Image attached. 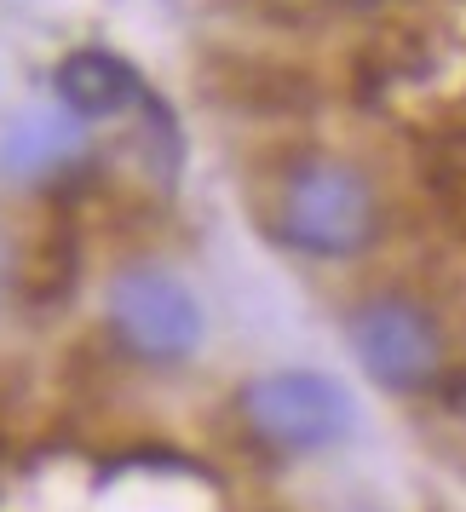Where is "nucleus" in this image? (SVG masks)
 <instances>
[{
    "instance_id": "nucleus-8",
    "label": "nucleus",
    "mask_w": 466,
    "mask_h": 512,
    "mask_svg": "<svg viewBox=\"0 0 466 512\" xmlns=\"http://www.w3.org/2000/svg\"><path fill=\"white\" fill-rule=\"evenodd\" d=\"M0 294H6V242H0Z\"/></svg>"
},
{
    "instance_id": "nucleus-3",
    "label": "nucleus",
    "mask_w": 466,
    "mask_h": 512,
    "mask_svg": "<svg viewBox=\"0 0 466 512\" xmlns=\"http://www.w3.org/2000/svg\"><path fill=\"white\" fill-rule=\"evenodd\" d=\"M242 420L277 455H323L351 438V392L317 369H271L242 386Z\"/></svg>"
},
{
    "instance_id": "nucleus-9",
    "label": "nucleus",
    "mask_w": 466,
    "mask_h": 512,
    "mask_svg": "<svg viewBox=\"0 0 466 512\" xmlns=\"http://www.w3.org/2000/svg\"><path fill=\"white\" fill-rule=\"evenodd\" d=\"M334 6H363V0H334Z\"/></svg>"
},
{
    "instance_id": "nucleus-1",
    "label": "nucleus",
    "mask_w": 466,
    "mask_h": 512,
    "mask_svg": "<svg viewBox=\"0 0 466 512\" xmlns=\"http://www.w3.org/2000/svg\"><path fill=\"white\" fill-rule=\"evenodd\" d=\"M277 236L311 259H357L380 242V190L346 156H305L277 190Z\"/></svg>"
},
{
    "instance_id": "nucleus-2",
    "label": "nucleus",
    "mask_w": 466,
    "mask_h": 512,
    "mask_svg": "<svg viewBox=\"0 0 466 512\" xmlns=\"http://www.w3.org/2000/svg\"><path fill=\"white\" fill-rule=\"evenodd\" d=\"M104 317H110V334L121 340V351L150 369H179L208 340V311L196 300V288L167 265L116 271L110 294H104Z\"/></svg>"
},
{
    "instance_id": "nucleus-4",
    "label": "nucleus",
    "mask_w": 466,
    "mask_h": 512,
    "mask_svg": "<svg viewBox=\"0 0 466 512\" xmlns=\"http://www.w3.org/2000/svg\"><path fill=\"white\" fill-rule=\"evenodd\" d=\"M346 346L386 392H426L443 374V328L409 294H369L363 305H351Z\"/></svg>"
},
{
    "instance_id": "nucleus-7",
    "label": "nucleus",
    "mask_w": 466,
    "mask_h": 512,
    "mask_svg": "<svg viewBox=\"0 0 466 512\" xmlns=\"http://www.w3.org/2000/svg\"><path fill=\"white\" fill-rule=\"evenodd\" d=\"M455 415L466 420V380H461V392H455Z\"/></svg>"
},
{
    "instance_id": "nucleus-6",
    "label": "nucleus",
    "mask_w": 466,
    "mask_h": 512,
    "mask_svg": "<svg viewBox=\"0 0 466 512\" xmlns=\"http://www.w3.org/2000/svg\"><path fill=\"white\" fill-rule=\"evenodd\" d=\"M52 93H58V104H64L75 121H110V116H127V110L139 104L144 81L121 52L81 47L52 70Z\"/></svg>"
},
{
    "instance_id": "nucleus-5",
    "label": "nucleus",
    "mask_w": 466,
    "mask_h": 512,
    "mask_svg": "<svg viewBox=\"0 0 466 512\" xmlns=\"http://www.w3.org/2000/svg\"><path fill=\"white\" fill-rule=\"evenodd\" d=\"M81 121L64 104H29L0 127V179L12 185H47L81 162Z\"/></svg>"
}]
</instances>
